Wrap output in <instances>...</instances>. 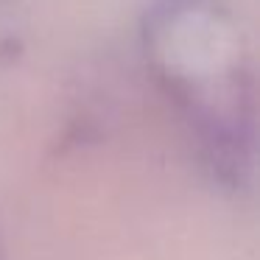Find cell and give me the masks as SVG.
<instances>
[{
	"label": "cell",
	"instance_id": "1",
	"mask_svg": "<svg viewBox=\"0 0 260 260\" xmlns=\"http://www.w3.org/2000/svg\"><path fill=\"white\" fill-rule=\"evenodd\" d=\"M143 45L159 90L176 107L199 165L241 190L254 171V76L232 12L221 0H157Z\"/></svg>",
	"mask_w": 260,
	"mask_h": 260
}]
</instances>
